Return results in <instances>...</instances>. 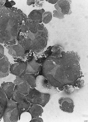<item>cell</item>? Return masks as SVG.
<instances>
[{
	"instance_id": "cell-1",
	"label": "cell",
	"mask_w": 88,
	"mask_h": 122,
	"mask_svg": "<svg viewBox=\"0 0 88 122\" xmlns=\"http://www.w3.org/2000/svg\"><path fill=\"white\" fill-rule=\"evenodd\" d=\"M43 76L52 86L63 89L65 84H72L81 76L79 58L74 52L63 51L58 58H47L41 69Z\"/></svg>"
},
{
	"instance_id": "cell-2",
	"label": "cell",
	"mask_w": 88,
	"mask_h": 122,
	"mask_svg": "<svg viewBox=\"0 0 88 122\" xmlns=\"http://www.w3.org/2000/svg\"><path fill=\"white\" fill-rule=\"evenodd\" d=\"M28 19L21 10L15 8L0 9V44L5 46L17 44L21 28Z\"/></svg>"
},
{
	"instance_id": "cell-3",
	"label": "cell",
	"mask_w": 88,
	"mask_h": 122,
	"mask_svg": "<svg viewBox=\"0 0 88 122\" xmlns=\"http://www.w3.org/2000/svg\"><path fill=\"white\" fill-rule=\"evenodd\" d=\"M48 37V31L43 24L28 19L18 33L17 44L33 53L34 57L47 46Z\"/></svg>"
},
{
	"instance_id": "cell-4",
	"label": "cell",
	"mask_w": 88,
	"mask_h": 122,
	"mask_svg": "<svg viewBox=\"0 0 88 122\" xmlns=\"http://www.w3.org/2000/svg\"><path fill=\"white\" fill-rule=\"evenodd\" d=\"M6 47L8 54L14 59V62H28L34 59L33 53L26 51L19 44L7 46Z\"/></svg>"
},
{
	"instance_id": "cell-5",
	"label": "cell",
	"mask_w": 88,
	"mask_h": 122,
	"mask_svg": "<svg viewBox=\"0 0 88 122\" xmlns=\"http://www.w3.org/2000/svg\"><path fill=\"white\" fill-rule=\"evenodd\" d=\"M26 97V101L31 104H37L44 107L50 101V95L49 93L41 92L35 88H31Z\"/></svg>"
},
{
	"instance_id": "cell-6",
	"label": "cell",
	"mask_w": 88,
	"mask_h": 122,
	"mask_svg": "<svg viewBox=\"0 0 88 122\" xmlns=\"http://www.w3.org/2000/svg\"><path fill=\"white\" fill-rule=\"evenodd\" d=\"M3 117L4 122H18L19 120V112L16 102L12 99H8Z\"/></svg>"
},
{
	"instance_id": "cell-7",
	"label": "cell",
	"mask_w": 88,
	"mask_h": 122,
	"mask_svg": "<svg viewBox=\"0 0 88 122\" xmlns=\"http://www.w3.org/2000/svg\"><path fill=\"white\" fill-rule=\"evenodd\" d=\"M35 88L41 92L47 93L52 89V86L44 76L40 75L36 77Z\"/></svg>"
},
{
	"instance_id": "cell-8",
	"label": "cell",
	"mask_w": 88,
	"mask_h": 122,
	"mask_svg": "<svg viewBox=\"0 0 88 122\" xmlns=\"http://www.w3.org/2000/svg\"><path fill=\"white\" fill-rule=\"evenodd\" d=\"M14 84L15 85L14 89L26 96L29 93L31 88L30 85L21 76H16Z\"/></svg>"
},
{
	"instance_id": "cell-9",
	"label": "cell",
	"mask_w": 88,
	"mask_h": 122,
	"mask_svg": "<svg viewBox=\"0 0 88 122\" xmlns=\"http://www.w3.org/2000/svg\"><path fill=\"white\" fill-rule=\"evenodd\" d=\"M59 108L63 112L72 113L74 110V102L72 98L69 97H61L58 100Z\"/></svg>"
},
{
	"instance_id": "cell-10",
	"label": "cell",
	"mask_w": 88,
	"mask_h": 122,
	"mask_svg": "<svg viewBox=\"0 0 88 122\" xmlns=\"http://www.w3.org/2000/svg\"><path fill=\"white\" fill-rule=\"evenodd\" d=\"M27 62H17L10 64V71L16 76H20L26 73Z\"/></svg>"
},
{
	"instance_id": "cell-11",
	"label": "cell",
	"mask_w": 88,
	"mask_h": 122,
	"mask_svg": "<svg viewBox=\"0 0 88 122\" xmlns=\"http://www.w3.org/2000/svg\"><path fill=\"white\" fill-rule=\"evenodd\" d=\"M56 10L64 15H68L71 12V3L69 1L67 0H59L55 5Z\"/></svg>"
},
{
	"instance_id": "cell-12",
	"label": "cell",
	"mask_w": 88,
	"mask_h": 122,
	"mask_svg": "<svg viewBox=\"0 0 88 122\" xmlns=\"http://www.w3.org/2000/svg\"><path fill=\"white\" fill-rule=\"evenodd\" d=\"M10 64L6 56L0 59V78H4L9 75Z\"/></svg>"
},
{
	"instance_id": "cell-13",
	"label": "cell",
	"mask_w": 88,
	"mask_h": 122,
	"mask_svg": "<svg viewBox=\"0 0 88 122\" xmlns=\"http://www.w3.org/2000/svg\"><path fill=\"white\" fill-rule=\"evenodd\" d=\"M41 64L33 59L30 62H27L26 73H30L36 75H38L41 69Z\"/></svg>"
},
{
	"instance_id": "cell-14",
	"label": "cell",
	"mask_w": 88,
	"mask_h": 122,
	"mask_svg": "<svg viewBox=\"0 0 88 122\" xmlns=\"http://www.w3.org/2000/svg\"><path fill=\"white\" fill-rule=\"evenodd\" d=\"M44 9L34 10L30 13L27 17L30 20L39 23H42L43 15L45 12Z\"/></svg>"
},
{
	"instance_id": "cell-15",
	"label": "cell",
	"mask_w": 88,
	"mask_h": 122,
	"mask_svg": "<svg viewBox=\"0 0 88 122\" xmlns=\"http://www.w3.org/2000/svg\"><path fill=\"white\" fill-rule=\"evenodd\" d=\"M27 112L30 114L32 119L41 116L43 110L41 106L37 104H31Z\"/></svg>"
},
{
	"instance_id": "cell-16",
	"label": "cell",
	"mask_w": 88,
	"mask_h": 122,
	"mask_svg": "<svg viewBox=\"0 0 88 122\" xmlns=\"http://www.w3.org/2000/svg\"><path fill=\"white\" fill-rule=\"evenodd\" d=\"M15 85L11 82H4L1 84V87L8 99H10L12 96Z\"/></svg>"
},
{
	"instance_id": "cell-17",
	"label": "cell",
	"mask_w": 88,
	"mask_h": 122,
	"mask_svg": "<svg viewBox=\"0 0 88 122\" xmlns=\"http://www.w3.org/2000/svg\"><path fill=\"white\" fill-rule=\"evenodd\" d=\"M8 98L0 86V120L3 117L7 104Z\"/></svg>"
},
{
	"instance_id": "cell-18",
	"label": "cell",
	"mask_w": 88,
	"mask_h": 122,
	"mask_svg": "<svg viewBox=\"0 0 88 122\" xmlns=\"http://www.w3.org/2000/svg\"><path fill=\"white\" fill-rule=\"evenodd\" d=\"M20 76L30 85L31 88H36V77H37L36 75L30 73H25Z\"/></svg>"
},
{
	"instance_id": "cell-19",
	"label": "cell",
	"mask_w": 88,
	"mask_h": 122,
	"mask_svg": "<svg viewBox=\"0 0 88 122\" xmlns=\"http://www.w3.org/2000/svg\"><path fill=\"white\" fill-rule=\"evenodd\" d=\"M11 99L17 103H21L26 101V95L14 89Z\"/></svg>"
},
{
	"instance_id": "cell-20",
	"label": "cell",
	"mask_w": 88,
	"mask_h": 122,
	"mask_svg": "<svg viewBox=\"0 0 88 122\" xmlns=\"http://www.w3.org/2000/svg\"><path fill=\"white\" fill-rule=\"evenodd\" d=\"M63 48L56 45L52 46L51 49V54L50 56L54 58H58L62 56L64 51Z\"/></svg>"
},
{
	"instance_id": "cell-21",
	"label": "cell",
	"mask_w": 88,
	"mask_h": 122,
	"mask_svg": "<svg viewBox=\"0 0 88 122\" xmlns=\"http://www.w3.org/2000/svg\"><path fill=\"white\" fill-rule=\"evenodd\" d=\"M31 105V103L26 101L21 103H17V107L19 112V120L21 119V115L25 112H27Z\"/></svg>"
},
{
	"instance_id": "cell-22",
	"label": "cell",
	"mask_w": 88,
	"mask_h": 122,
	"mask_svg": "<svg viewBox=\"0 0 88 122\" xmlns=\"http://www.w3.org/2000/svg\"><path fill=\"white\" fill-rule=\"evenodd\" d=\"M52 18V14L50 12H45L43 15L42 21L45 24H48L51 20Z\"/></svg>"
},
{
	"instance_id": "cell-23",
	"label": "cell",
	"mask_w": 88,
	"mask_h": 122,
	"mask_svg": "<svg viewBox=\"0 0 88 122\" xmlns=\"http://www.w3.org/2000/svg\"><path fill=\"white\" fill-rule=\"evenodd\" d=\"M63 89L66 93L71 94L74 91L75 87L72 85H65L63 87Z\"/></svg>"
},
{
	"instance_id": "cell-24",
	"label": "cell",
	"mask_w": 88,
	"mask_h": 122,
	"mask_svg": "<svg viewBox=\"0 0 88 122\" xmlns=\"http://www.w3.org/2000/svg\"><path fill=\"white\" fill-rule=\"evenodd\" d=\"M84 81L83 80L79 79L74 81L72 85L77 88L80 89L84 86Z\"/></svg>"
},
{
	"instance_id": "cell-25",
	"label": "cell",
	"mask_w": 88,
	"mask_h": 122,
	"mask_svg": "<svg viewBox=\"0 0 88 122\" xmlns=\"http://www.w3.org/2000/svg\"><path fill=\"white\" fill-rule=\"evenodd\" d=\"M53 17L59 19H63L64 18V15L62 13L56 10L53 11Z\"/></svg>"
},
{
	"instance_id": "cell-26",
	"label": "cell",
	"mask_w": 88,
	"mask_h": 122,
	"mask_svg": "<svg viewBox=\"0 0 88 122\" xmlns=\"http://www.w3.org/2000/svg\"><path fill=\"white\" fill-rule=\"evenodd\" d=\"M15 5V2L13 1H9L6 0V2L4 5V8H12L13 6Z\"/></svg>"
},
{
	"instance_id": "cell-27",
	"label": "cell",
	"mask_w": 88,
	"mask_h": 122,
	"mask_svg": "<svg viewBox=\"0 0 88 122\" xmlns=\"http://www.w3.org/2000/svg\"><path fill=\"white\" fill-rule=\"evenodd\" d=\"M4 48L1 44H0V59L5 57Z\"/></svg>"
},
{
	"instance_id": "cell-28",
	"label": "cell",
	"mask_w": 88,
	"mask_h": 122,
	"mask_svg": "<svg viewBox=\"0 0 88 122\" xmlns=\"http://www.w3.org/2000/svg\"><path fill=\"white\" fill-rule=\"evenodd\" d=\"M43 122V120L42 118L40 117H37L32 119L30 121V122Z\"/></svg>"
},
{
	"instance_id": "cell-29",
	"label": "cell",
	"mask_w": 88,
	"mask_h": 122,
	"mask_svg": "<svg viewBox=\"0 0 88 122\" xmlns=\"http://www.w3.org/2000/svg\"><path fill=\"white\" fill-rule=\"evenodd\" d=\"M6 0H0V9L3 8H4V5Z\"/></svg>"
},
{
	"instance_id": "cell-30",
	"label": "cell",
	"mask_w": 88,
	"mask_h": 122,
	"mask_svg": "<svg viewBox=\"0 0 88 122\" xmlns=\"http://www.w3.org/2000/svg\"><path fill=\"white\" fill-rule=\"evenodd\" d=\"M35 0H27V4L28 5H34Z\"/></svg>"
},
{
	"instance_id": "cell-31",
	"label": "cell",
	"mask_w": 88,
	"mask_h": 122,
	"mask_svg": "<svg viewBox=\"0 0 88 122\" xmlns=\"http://www.w3.org/2000/svg\"><path fill=\"white\" fill-rule=\"evenodd\" d=\"M59 0H48V2L52 4H56Z\"/></svg>"
}]
</instances>
